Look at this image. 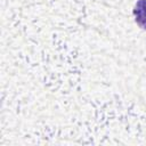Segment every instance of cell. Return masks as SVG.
Listing matches in <instances>:
<instances>
[{
	"instance_id": "cell-1",
	"label": "cell",
	"mask_w": 146,
	"mask_h": 146,
	"mask_svg": "<svg viewBox=\"0 0 146 146\" xmlns=\"http://www.w3.org/2000/svg\"><path fill=\"white\" fill-rule=\"evenodd\" d=\"M132 15L136 24L146 31V0H137L132 9Z\"/></svg>"
}]
</instances>
